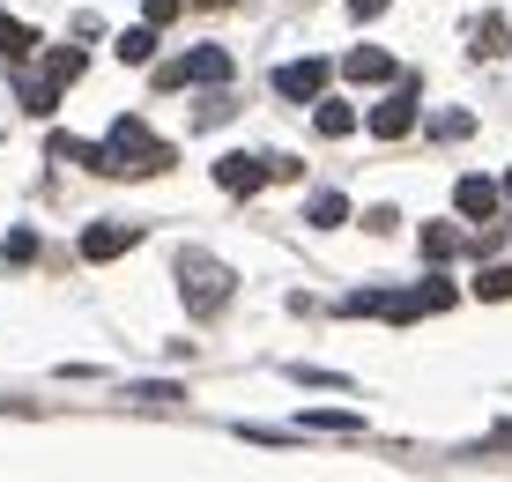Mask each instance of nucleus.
<instances>
[{
    "mask_svg": "<svg viewBox=\"0 0 512 482\" xmlns=\"http://www.w3.org/2000/svg\"><path fill=\"white\" fill-rule=\"evenodd\" d=\"M431 127H438V141H468V134H475V119H468V112H438Z\"/></svg>",
    "mask_w": 512,
    "mask_h": 482,
    "instance_id": "aec40b11",
    "label": "nucleus"
},
{
    "mask_svg": "<svg viewBox=\"0 0 512 482\" xmlns=\"http://www.w3.org/2000/svg\"><path fill=\"white\" fill-rule=\"evenodd\" d=\"M179 8H186V0H141V15H149L156 30H164V23H171V15H179Z\"/></svg>",
    "mask_w": 512,
    "mask_h": 482,
    "instance_id": "4be33fe9",
    "label": "nucleus"
},
{
    "mask_svg": "<svg viewBox=\"0 0 512 482\" xmlns=\"http://www.w3.org/2000/svg\"><path fill=\"white\" fill-rule=\"evenodd\" d=\"M475 297H483V305H505L512 297V267H483V275H475Z\"/></svg>",
    "mask_w": 512,
    "mask_h": 482,
    "instance_id": "4468645a",
    "label": "nucleus"
},
{
    "mask_svg": "<svg viewBox=\"0 0 512 482\" xmlns=\"http://www.w3.org/2000/svg\"><path fill=\"white\" fill-rule=\"evenodd\" d=\"M0 52H8V60H30V52H38V30H30V23H15L8 8H0Z\"/></svg>",
    "mask_w": 512,
    "mask_h": 482,
    "instance_id": "f8f14e48",
    "label": "nucleus"
},
{
    "mask_svg": "<svg viewBox=\"0 0 512 482\" xmlns=\"http://www.w3.org/2000/svg\"><path fill=\"white\" fill-rule=\"evenodd\" d=\"M149 52H156V23H141V30H127V38H119V60H127V67H141Z\"/></svg>",
    "mask_w": 512,
    "mask_h": 482,
    "instance_id": "dca6fc26",
    "label": "nucleus"
},
{
    "mask_svg": "<svg viewBox=\"0 0 512 482\" xmlns=\"http://www.w3.org/2000/svg\"><path fill=\"white\" fill-rule=\"evenodd\" d=\"M179 282H186V312L193 319H208V312H223V297H231V267H216V260H208V253H186L179 260Z\"/></svg>",
    "mask_w": 512,
    "mask_h": 482,
    "instance_id": "f03ea898",
    "label": "nucleus"
},
{
    "mask_svg": "<svg viewBox=\"0 0 512 482\" xmlns=\"http://www.w3.org/2000/svg\"><path fill=\"white\" fill-rule=\"evenodd\" d=\"M0 253H8V267H23L30 253H38V230H8V245H0Z\"/></svg>",
    "mask_w": 512,
    "mask_h": 482,
    "instance_id": "412c9836",
    "label": "nucleus"
},
{
    "mask_svg": "<svg viewBox=\"0 0 512 482\" xmlns=\"http://www.w3.org/2000/svg\"><path fill=\"white\" fill-rule=\"evenodd\" d=\"M312 223H320V230L349 223V201H342V193H312Z\"/></svg>",
    "mask_w": 512,
    "mask_h": 482,
    "instance_id": "f3484780",
    "label": "nucleus"
},
{
    "mask_svg": "<svg viewBox=\"0 0 512 482\" xmlns=\"http://www.w3.org/2000/svg\"><path fill=\"white\" fill-rule=\"evenodd\" d=\"M305 431H357V416H349V408H312Z\"/></svg>",
    "mask_w": 512,
    "mask_h": 482,
    "instance_id": "6ab92c4d",
    "label": "nucleus"
},
{
    "mask_svg": "<svg viewBox=\"0 0 512 482\" xmlns=\"http://www.w3.org/2000/svg\"><path fill=\"white\" fill-rule=\"evenodd\" d=\"M82 67H90V52H82V45H52V60H45V82H52V89H67V82L82 75Z\"/></svg>",
    "mask_w": 512,
    "mask_h": 482,
    "instance_id": "9b49d317",
    "label": "nucleus"
},
{
    "mask_svg": "<svg viewBox=\"0 0 512 482\" xmlns=\"http://www.w3.org/2000/svg\"><path fill=\"white\" fill-rule=\"evenodd\" d=\"M461 253V230L453 223H423V260H453Z\"/></svg>",
    "mask_w": 512,
    "mask_h": 482,
    "instance_id": "ddd939ff",
    "label": "nucleus"
},
{
    "mask_svg": "<svg viewBox=\"0 0 512 482\" xmlns=\"http://www.w3.org/2000/svg\"><path fill=\"white\" fill-rule=\"evenodd\" d=\"M134 245H141L134 223H90L82 230V260H119V253H134Z\"/></svg>",
    "mask_w": 512,
    "mask_h": 482,
    "instance_id": "39448f33",
    "label": "nucleus"
},
{
    "mask_svg": "<svg viewBox=\"0 0 512 482\" xmlns=\"http://www.w3.org/2000/svg\"><path fill=\"white\" fill-rule=\"evenodd\" d=\"M216 186L238 193V201H245V193H260V186H268V156H223V164H216Z\"/></svg>",
    "mask_w": 512,
    "mask_h": 482,
    "instance_id": "0eeeda50",
    "label": "nucleus"
},
{
    "mask_svg": "<svg viewBox=\"0 0 512 482\" xmlns=\"http://www.w3.org/2000/svg\"><path fill=\"white\" fill-rule=\"evenodd\" d=\"M409 127H416V89L401 82V89H394L386 104H372V134H379V141H401Z\"/></svg>",
    "mask_w": 512,
    "mask_h": 482,
    "instance_id": "423d86ee",
    "label": "nucleus"
},
{
    "mask_svg": "<svg viewBox=\"0 0 512 482\" xmlns=\"http://www.w3.org/2000/svg\"><path fill=\"white\" fill-rule=\"evenodd\" d=\"M342 75H349V82H386V75H394V52H379V45H357V52L342 60Z\"/></svg>",
    "mask_w": 512,
    "mask_h": 482,
    "instance_id": "6e6552de",
    "label": "nucleus"
},
{
    "mask_svg": "<svg viewBox=\"0 0 512 482\" xmlns=\"http://www.w3.org/2000/svg\"><path fill=\"white\" fill-rule=\"evenodd\" d=\"M401 297H409V319H423V312H446V305H453V297H461V290H453L446 275H431V282H423V290H401Z\"/></svg>",
    "mask_w": 512,
    "mask_h": 482,
    "instance_id": "9d476101",
    "label": "nucleus"
},
{
    "mask_svg": "<svg viewBox=\"0 0 512 482\" xmlns=\"http://www.w3.org/2000/svg\"><path fill=\"white\" fill-rule=\"evenodd\" d=\"M193 8H231V0H193Z\"/></svg>",
    "mask_w": 512,
    "mask_h": 482,
    "instance_id": "b1692460",
    "label": "nucleus"
},
{
    "mask_svg": "<svg viewBox=\"0 0 512 482\" xmlns=\"http://www.w3.org/2000/svg\"><path fill=\"white\" fill-rule=\"evenodd\" d=\"M312 119H320V134H327V141H342L349 127H357V112H349V104H334V97H327V104H320Z\"/></svg>",
    "mask_w": 512,
    "mask_h": 482,
    "instance_id": "2eb2a0df",
    "label": "nucleus"
},
{
    "mask_svg": "<svg viewBox=\"0 0 512 482\" xmlns=\"http://www.w3.org/2000/svg\"><path fill=\"white\" fill-rule=\"evenodd\" d=\"M453 208H461V216H475V223H483L490 208H498V186H490V178H461V186H453Z\"/></svg>",
    "mask_w": 512,
    "mask_h": 482,
    "instance_id": "1a4fd4ad",
    "label": "nucleus"
},
{
    "mask_svg": "<svg viewBox=\"0 0 512 482\" xmlns=\"http://www.w3.org/2000/svg\"><path fill=\"white\" fill-rule=\"evenodd\" d=\"M171 164V141H156L141 119H112V134L97 141V171H112V178H149V171H164Z\"/></svg>",
    "mask_w": 512,
    "mask_h": 482,
    "instance_id": "f257e3e1",
    "label": "nucleus"
},
{
    "mask_svg": "<svg viewBox=\"0 0 512 482\" xmlns=\"http://www.w3.org/2000/svg\"><path fill=\"white\" fill-rule=\"evenodd\" d=\"M349 15H357V23H372V15H386V0H349Z\"/></svg>",
    "mask_w": 512,
    "mask_h": 482,
    "instance_id": "5701e85b",
    "label": "nucleus"
},
{
    "mask_svg": "<svg viewBox=\"0 0 512 482\" xmlns=\"http://www.w3.org/2000/svg\"><path fill=\"white\" fill-rule=\"evenodd\" d=\"M186 82H231V52L201 45V52H186V60H171L164 75H156V89H186Z\"/></svg>",
    "mask_w": 512,
    "mask_h": 482,
    "instance_id": "7ed1b4c3",
    "label": "nucleus"
},
{
    "mask_svg": "<svg viewBox=\"0 0 512 482\" xmlns=\"http://www.w3.org/2000/svg\"><path fill=\"white\" fill-rule=\"evenodd\" d=\"M320 89H327V60H290V67H275V97L312 104Z\"/></svg>",
    "mask_w": 512,
    "mask_h": 482,
    "instance_id": "20e7f679",
    "label": "nucleus"
},
{
    "mask_svg": "<svg viewBox=\"0 0 512 482\" xmlns=\"http://www.w3.org/2000/svg\"><path fill=\"white\" fill-rule=\"evenodd\" d=\"M52 156H67V164H90V171H97V141H75V134H52Z\"/></svg>",
    "mask_w": 512,
    "mask_h": 482,
    "instance_id": "a211bd4d",
    "label": "nucleus"
}]
</instances>
